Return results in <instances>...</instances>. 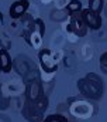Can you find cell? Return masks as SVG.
<instances>
[{
	"instance_id": "cell-1",
	"label": "cell",
	"mask_w": 107,
	"mask_h": 122,
	"mask_svg": "<svg viewBox=\"0 0 107 122\" xmlns=\"http://www.w3.org/2000/svg\"><path fill=\"white\" fill-rule=\"evenodd\" d=\"M78 88L82 95L90 99H100L104 91L103 80L94 72H89L86 77L80 78L78 81Z\"/></svg>"
},
{
	"instance_id": "cell-2",
	"label": "cell",
	"mask_w": 107,
	"mask_h": 122,
	"mask_svg": "<svg viewBox=\"0 0 107 122\" xmlns=\"http://www.w3.org/2000/svg\"><path fill=\"white\" fill-rule=\"evenodd\" d=\"M13 67H14V70L17 71V74L24 78L26 82L32 81V80H35V78H40L38 70L35 68V65L32 64V61L30 60L28 57H26V56H18V57H16L14 61H13Z\"/></svg>"
},
{
	"instance_id": "cell-3",
	"label": "cell",
	"mask_w": 107,
	"mask_h": 122,
	"mask_svg": "<svg viewBox=\"0 0 107 122\" xmlns=\"http://www.w3.org/2000/svg\"><path fill=\"white\" fill-rule=\"evenodd\" d=\"M38 60H40V64L42 67V71L47 72V74H52L56 71L58 68V64L54 58L52 53L48 50V48H41L40 53H38Z\"/></svg>"
},
{
	"instance_id": "cell-4",
	"label": "cell",
	"mask_w": 107,
	"mask_h": 122,
	"mask_svg": "<svg viewBox=\"0 0 107 122\" xmlns=\"http://www.w3.org/2000/svg\"><path fill=\"white\" fill-rule=\"evenodd\" d=\"M69 17H71V23H69V26H68V30L72 31V33H73L75 36H78V37L86 36V33H87V26H86V23H85V20H83L82 13H80V11L72 13Z\"/></svg>"
},
{
	"instance_id": "cell-5",
	"label": "cell",
	"mask_w": 107,
	"mask_h": 122,
	"mask_svg": "<svg viewBox=\"0 0 107 122\" xmlns=\"http://www.w3.org/2000/svg\"><path fill=\"white\" fill-rule=\"evenodd\" d=\"M42 81L40 78H35L32 81H28L26 87V99L28 102L37 101L40 97H42Z\"/></svg>"
},
{
	"instance_id": "cell-6",
	"label": "cell",
	"mask_w": 107,
	"mask_h": 122,
	"mask_svg": "<svg viewBox=\"0 0 107 122\" xmlns=\"http://www.w3.org/2000/svg\"><path fill=\"white\" fill-rule=\"evenodd\" d=\"M82 16H83V20H85V23H86V26L89 27V29H92V30H99L100 27H102V17H100V14H97V13H94V11H92L90 9H82Z\"/></svg>"
},
{
	"instance_id": "cell-7",
	"label": "cell",
	"mask_w": 107,
	"mask_h": 122,
	"mask_svg": "<svg viewBox=\"0 0 107 122\" xmlns=\"http://www.w3.org/2000/svg\"><path fill=\"white\" fill-rule=\"evenodd\" d=\"M21 114H23V117L28 122H42L44 121V118H42L44 114L40 112L38 109H35L28 101H26V104H24V107L21 109Z\"/></svg>"
},
{
	"instance_id": "cell-8",
	"label": "cell",
	"mask_w": 107,
	"mask_h": 122,
	"mask_svg": "<svg viewBox=\"0 0 107 122\" xmlns=\"http://www.w3.org/2000/svg\"><path fill=\"white\" fill-rule=\"evenodd\" d=\"M30 6V1L28 0H16L11 6H10V10H9V14L13 20L16 19H20L26 14L27 9Z\"/></svg>"
},
{
	"instance_id": "cell-9",
	"label": "cell",
	"mask_w": 107,
	"mask_h": 122,
	"mask_svg": "<svg viewBox=\"0 0 107 122\" xmlns=\"http://www.w3.org/2000/svg\"><path fill=\"white\" fill-rule=\"evenodd\" d=\"M13 68V60L6 48H0V71L1 72H10Z\"/></svg>"
},
{
	"instance_id": "cell-10",
	"label": "cell",
	"mask_w": 107,
	"mask_h": 122,
	"mask_svg": "<svg viewBox=\"0 0 107 122\" xmlns=\"http://www.w3.org/2000/svg\"><path fill=\"white\" fill-rule=\"evenodd\" d=\"M69 16H71V13L66 9H56V10H52L51 11L49 19L52 21H65Z\"/></svg>"
},
{
	"instance_id": "cell-11",
	"label": "cell",
	"mask_w": 107,
	"mask_h": 122,
	"mask_svg": "<svg viewBox=\"0 0 107 122\" xmlns=\"http://www.w3.org/2000/svg\"><path fill=\"white\" fill-rule=\"evenodd\" d=\"M104 7V0H89V9L97 14H100V11Z\"/></svg>"
},
{
	"instance_id": "cell-12",
	"label": "cell",
	"mask_w": 107,
	"mask_h": 122,
	"mask_svg": "<svg viewBox=\"0 0 107 122\" xmlns=\"http://www.w3.org/2000/svg\"><path fill=\"white\" fill-rule=\"evenodd\" d=\"M66 10L72 14V13H78L82 11V1L80 0H71L66 6Z\"/></svg>"
},
{
	"instance_id": "cell-13",
	"label": "cell",
	"mask_w": 107,
	"mask_h": 122,
	"mask_svg": "<svg viewBox=\"0 0 107 122\" xmlns=\"http://www.w3.org/2000/svg\"><path fill=\"white\" fill-rule=\"evenodd\" d=\"M42 122H68V118L61 114H51V115L45 117Z\"/></svg>"
},
{
	"instance_id": "cell-14",
	"label": "cell",
	"mask_w": 107,
	"mask_h": 122,
	"mask_svg": "<svg viewBox=\"0 0 107 122\" xmlns=\"http://www.w3.org/2000/svg\"><path fill=\"white\" fill-rule=\"evenodd\" d=\"M34 26H35L37 33H38L41 37L45 34V24H44V21H42L41 19H35V20H34Z\"/></svg>"
},
{
	"instance_id": "cell-15",
	"label": "cell",
	"mask_w": 107,
	"mask_h": 122,
	"mask_svg": "<svg viewBox=\"0 0 107 122\" xmlns=\"http://www.w3.org/2000/svg\"><path fill=\"white\" fill-rule=\"evenodd\" d=\"M9 98H6V99H3V98H0V109H6L7 107H9Z\"/></svg>"
},
{
	"instance_id": "cell-16",
	"label": "cell",
	"mask_w": 107,
	"mask_h": 122,
	"mask_svg": "<svg viewBox=\"0 0 107 122\" xmlns=\"http://www.w3.org/2000/svg\"><path fill=\"white\" fill-rule=\"evenodd\" d=\"M100 64L107 65V51L104 53V54H102V57H100Z\"/></svg>"
},
{
	"instance_id": "cell-17",
	"label": "cell",
	"mask_w": 107,
	"mask_h": 122,
	"mask_svg": "<svg viewBox=\"0 0 107 122\" xmlns=\"http://www.w3.org/2000/svg\"><path fill=\"white\" fill-rule=\"evenodd\" d=\"M0 122H10V119L4 115H0Z\"/></svg>"
},
{
	"instance_id": "cell-18",
	"label": "cell",
	"mask_w": 107,
	"mask_h": 122,
	"mask_svg": "<svg viewBox=\"0 0 107 122\" xmlns=\"http://www.w3.org/2000/svg\"><path fill=\"white\" fill-rule=\"evenodd\" d=\"M100 68H102V71H103V72H106V74H107V65H104V64H100Z\"/></svg>"
},
{
	"instance_id": "cell-19",
	"label": "cell",
	"mask_w": 107,
	"mask_h": 122,
	"mask_svg": "<svg viewBox=\"0 0 107 122\" xmlns=\"http://www.w3.org/2000/svg\"><path fill=\"white\" fill-rule=\"evenodd\" d=\"M3 27V14H1V11H0V29Z\"/></svg>"
},
{
	"instance_id": "cell-20",
	"label": "cell",
	"mask_w": 107,
	"mask_h": 122,
	"mask_svg": "<svg viewBox=\"0 0 107 122\" xmlns=\"http://www.w3.org/2000/svg\"><path fill=\"white\" fill-rule=\"evenodd\" d=\"M104 11H106V16H107V4H106V7H104Z\"/></svg>"
}]
</instances>
